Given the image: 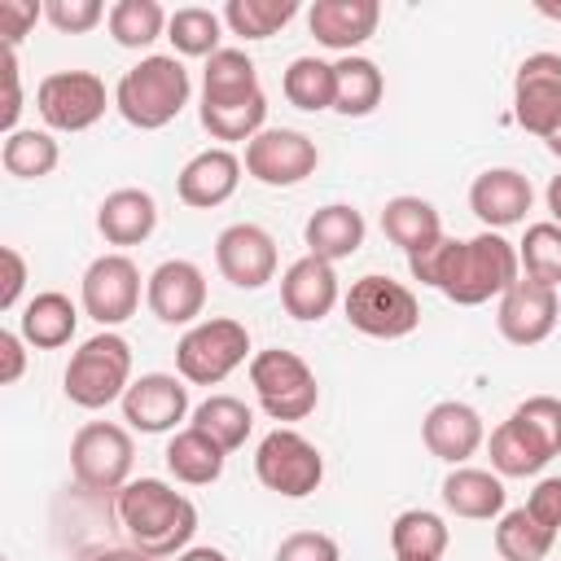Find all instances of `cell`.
I'll use <instances>...</instances> for the list:
<instances>
[{
    "mask_svg": "<svg viewBox=\"0 0 561 561\" xmlns=\"http://www.w3.org/2000/svg\"><path fill=\"white\" fill-rule=\"evenodd\" d=\"M0 162L13 180H44L57 171L61 149L53 140V131H35V127H18L13 136H4L0 145Z\"/></svg>",
    "mask_w": 561,
    "mask_h": 561,
    "instance_id": "cell-36",
    "label": "cell"
},
{
    "mask_svg": "<svg viewBox=\"0 0 561 561\" xmlns=\"http://www.w3.org/2000/svg\"><path fill=\"white\" fill-rule=\"evenodd\" d=\"M162 460H167V469H171L175 482H184V486H210V482H219L228 451L210 434H202L197 425H184V430H175L167 438Z\"/></svg>",
    "mask_w": 561,
    "mask_h": 561,
    "instance_id": "cell-29",
    "label": "cell"
},
{
    "mask_svg": "<svg viewBox=\"0 0 561 561\" xmlns=\"http://www.w3.org/2000/svg\"><path fill=\"white\" fill-rule=\"evenodd\" d=\"M145 307L167 329H193L206 311V272L193 259H162L145 276Z\"/></svg>",
    "mask_w": 561,
    "mask_h": 561,
    "instance_id": "cell-14",
    "label": "cell"
},
{
    "mask_svg": "<svg viewBox=\"0 0 561 561\" xmlns=\"http://www.w3.org/2000/svg\"><path fill=\"white\" fill-rule=\"evenodd\" d=\"M188 416V381L180 373H140L123 394V421L140 434H175Z\"/></svg>",
    "mask_w": 561,
    "mask_h": 561,
    "instance_id": "cell-16",
    "label": "cell"
},
{
    "mask_svg": "<svg viewBox=\"0 0 561 561\" xmlns=\"http://www.w3.org/2000/svg\"><path fill=\"white\" fill-rule=\"evenodd\" d=\"M486 456H491V469H495L500 478H535V473H543V465L552 460L548 447H543L522 421H513V416L491 430Z\"/></svg>",
    "mask_w": 561,
    "mask_h": 561,
    "instance_id": "cell-31",
    "label": "cell"
},
{
    "mask_svg": "<svg viewBox=\"0 0 561 561\" xmlns=\"http://www.w3.org/2000/svg\"><path fill=\"white\" fill-rule=\"evenodd\" d=\"M280 92L294 110H307V114H320V110H333V92H337V75H333V61H320V57H294L280 75Z\"/></svg>",
    "mask_w": 561,
    "mask_h": 561,
    "instance_id": "cell-33",
    "label": "cell"
},
{
    "mask_svg": "<svg viewBox=\"0 0 561 561\" xmlns=\"http://www.w3.org/2000/svg\"><path fill=\"white\" fill-rule=\"evenodd\" d=\"M79 311L83 307H75L61 289H44V294L26 298V307L18 316V333L35 351H61V346H70V337L79 329Z\"/></svg>",
    "mask_w": 561,
    "mask_h": 561,
    "instance_id": "cell-26",
    "label": "cell"
},
{
    "mask_svg": "<svg viewBox=\"0 0 561 561\" xmlns=\"http://www.w3.org/2000/svg\"><path fill=\"white\" fill-rule=\"evenodd\" d=\"M245 355H250V329L241 320L210 316L184 329V337L175 342V373L188 386H219L245 364Z\"/></svg>",
    "mask_w": 561,
    "mask_h": 561,
    "instance_id": "cell-6",
    "label": "cell"
},
{
    "mask_svg": "<svg viewBox=\"0 0 561 561\" xmlns=\"http://www.w3.org/2000/svg\"><path fill=\"white\" fill-rule=\"evenodd\" d=\"M561 320V294L552 285H539L530 276H522L513 289L500 294V307H495V329L504 342L513 346H539L552 337Z\"/></svg>",
    "mask_w": 561,
    "mask_h": 561,
    "instance_id": "cell-15",
    "label": "cell"
},
{
    "mask_svg": "<svg viewBox=\"0 0 561 561\" xmlns=\"http://www.w3.org/2000/svg\"><path fill=\"white\" fill-rule=\"evenodd\" d=\"M0 263H4V285H0V307L13 311L22 289H26V259L18 254V245H0Z\"/></svg>",
    "mask_w": 561,
    "mask_h": 561,
    "instance_id": "cell-47",
    "label": "cell"
},
{
    "mask_svg": "<svg viewBox=\"0 0 561 561\" xmlns=\"http://www.w3.org/2000/svg\"><path fill=\"white\" fill-rule=\"evenodd\" d=\"M272 561H342V548L324 530H294V535H285L276 543Z\"/></svg>",
    "mask_w": 561,
    "mask_h": 561,
    "instance_id": "cell-44",
    "label": "cell"
},
{
    "mask_svg": "<svg viewBox=\"0 0 561 561\" xmlns=\"http://www.w3.org/2000/svg\"><path fill=\"white\" fill-rule=\"evenodd\" d=\"M44 18V4L39 0H0V35H4V48H18L22 35H31V26Z\"/></svg>",
    "mask_w": 561,
    "mask_h": 561,
    "instance_id": "cell-45",
    "label": "cell"
},
{
    "mask_svg": "<svg viewBox=\"0 0 561 561\" xmlns=\"http://www.w3.org/2000/svg\"><path fill=\"white\" fill-rule=\"evenodd\" d=\"M377 22H381L377 0H316L307 9V31L316 35V44L333 48L342 57H351L359 44H368L377 35Z\"/></svg>",
    "mask_w": 561,
    "mask_h": 561,
    "instance_id": "cell-20",
    "label": "cell"
},
{
    "mask_svg": "<svg viewBox=\"0 0 561 561\" xmlns=\"http://www.w3.org/2000/svg\"><path fill=\"white\" fill-rule=\"evenodd\" d=\"M337 302H342V289H337L333 263L302 254V259H294L285 267V276H280V307H285V316H294L302 324H316Z\"/></svg>",
    "mask_w": 561,
    "mask_h": 561,
    "instance_id": "cell-22",
    "label": "cell"
},
{
    "mask_svg": "<svg viewBox=\"0 0 561 561\" xmlns=\"http://www.w3.org/2000/svg\"><path fill=\"white\" fill-rule=\"evenodd\" d=\"M110 105L105 79L92 70H53L35 88V110L48 131H88Z\"/></svg>",
    "mask_w": 561,
    "mask_h": 561,
    "instance_id": "cell-10",
    "label": "cell"
},
{
    "mask_svg": "<svg viewBox=\"0 0 561 561\" xmlns=\"http://www.w3.org/2000/svg\"><path fill=\"white\" fill-rule=\"evenodd\" d=\"M517 259H522V276L561 289V224L552 219L530 224L526 237L517 241Z\"/></svg>",
    "mask_w": 561,
    "mask_h": 561,
    "instance_id": "cell-40",
    "label": "cell"
},
{
    "mask_svg": "<svg viewBox=\"0 0 561 561\" xmlns=\"http://www.w3.org/2000/svg\"><path fill=\"white\" fill-rule=\"evenodd\" d=\"M197 118L210 131V140H224V149L237 145V140L250 145L267 127V96H254L250 105H232V110H206V105H197Z\"/></svg>",
    "mask_w": 561,
    "mask_h": 561,
    "instance_id": "cell-41",
    "label": "cell"
},
{
    "mask_svg": "<svg viewBox=\"0 0 561 561\" xmlns=\"http://www.w3.org/2000/svg\"><path fill=\"white\" fill-rule=\"evenodd\" d=\"M294 18H298V0H228L224 4V26L241 35L245 44L272 39Z\"/></svg>",
    "mask_w": 561,
    "mask_h": 561,
    "instance_id": "cell-39",
    "label": "cell"
},
{
    "mask_svg": "<svg viewBox=\"0 0 561 561\" xmlns=\"http://www.w3.org/2000/svg\"><path fill=\"white\" fill-rule=\"evenodd\" d=\"M342 311H346L351 329H359L364 337H381V342L408 337L421 324L416 294L403 280H390L381 272H368V276L351 280V289L342 298Z\"/></svg>",
    "mask_w": 561,
    "mask_h": 561,
    "instance_id": "cell-8",
    "label": "cell"
},
{
    "mask_svg": "<svg viewBox=\"0 0 561 561\" xmlns=\"http://www.w3.org/2000/svg\"><path fill=\"white\" fill-rule=\"evenodd\" d=\"M333 75H337L333 110H337L342 118H364V114H373V110L381 105V96H386V75H381V66H377L373 57H359V53L337 57V61H333Z\"/></svg>",
    "mask_w": 561,
    "mask_h": 561,
    "instance_id": "cell-30",
    "label": "cell"
},
{
    "mask_svg": "<svg viewBox=\"0 0 561 561\" xmlns=\"http://www.w3.org/2000/svg\"><path fill=\"white\" fill-rule=\"evenodd\" d=\"M513 118L539 140H552L561 131V53L522 57L513 75Z\"/></svg>",
    "mask_w": 561,
    "mask_h": 561,
    "instance_id": "cell-13",
    "label": "cell"
},
{
    "mask_svg": "<svg viewBox=\"0 0 561 561\" xmlns=\"http://www.w3.org/2000/svg\"><path fill=\"white\" fill-rule=\"evenodd\" d=\"M136 443L118 421H88L70 438V473L92 495H118L131 482Z\"/></svg>",
    "mask_w": 561,
    "mask_h": 561,
    "instance_id": "cell-7",
    "label": "cell"
},
{
    "mask_svg": "<svg viewBox=\"0 0 561 561\" xmlns=\"http://www.w3.org/2000/svg\"><path fill=\"white\" fill-rule=\"evenodd\" d=\"M245 175L267 184V188H294L302 184L307 175H316L320 167V149L307 131L298 127H263L250 145H245V158H241Z\"/></svg>",
    "mask_w": 561,
    "mask_h": 561,
    "instance_id": "cell-11",
    "label": "cell"
},
{
    "mask_svg": "<svg viewBox=\"0 0 561 561\" xmlns=\"http://www.w3.org/2000/svg\"><path fill=\"white\" fill-rule=\"evenodd\" d=\"M167 22H171V13L158 0H114L110 4V18H105L110 39L118 48H136V53L149 48L153 39H162L167 35Z\"/></svg>",
    "mask_w": 561,
    "mask_h": 561,
    "instance_id": "cell-34",
    "label": "cell"
},
{
    "mask_svg": "<svg viewBox=\"0 0 561 561\" xmlns=\"http://www.w3.org/2000/svg\"><path fill=\"white\" fill-rule=\"evenodd\" d=\"M543 202H548V215H552V224H561V175H552V180H548V188H543Z\"/></svg>",
    "mask_w": 561,
    "mask_h": 561,
    "instance_id": "cell-51",
    "label": "cell"
},
{
    "mask_svg": "<svg viewBox=\"0 0 561 561\" xmlns=\"http://www.w3.org/2000/svg\"><path fill=\"white\" fill-rule=\"evenodd\" d=\"M188 425H197L202 434H210L224 451H237V447H245V438L254 430V412L237 394H210V399H202L193 408V421Z\"/></svg>",
    "mask_w": 561,
    "mask_h": 561,
    "instance_id": "cell-37",
    "label": "cell"
},
{
    "mask_svg": "<svg viewBox=\"0 0 561 561\" xmlns=\"http://www.w3.org/2000/svg\"><path fill=\"white\" fill-rule=\"evenodd\" d=\"M381 232H386V241L399 245L408 259L447 237L438 210H434L425 197H412V193H399V197H390V202L381 206Z\"/></svg>",
    "mask_w": 561,
    "mask_h": 561,
    "instance_id": "cell-28",
    "label": "cell"
},
{
    "mask_svg": "<svg viewBox=\"0 0 561 561\" xmlns=\"http://www.w3.org/2000/svg\"><path fill=\"white\" fill-rule=\"evenodd\" d=\"M552 543H557V530L539 526L526 513V504L522 508H504L495 517V552H500V561H543L552 552Z\"/></svg>",
    "mask_w": 561,
    "mask_h": 561,
    "instance_id": "cell-35",
    "label": "cell"
},
{
    "mask_svg": "<svg viewBox=\"0 0 561 561\" xmlns=\"http://www.w3.org/2000/svg\"><path fill=\"white\" fill-rule=\"evenodd\" d=\"M504 478L491 473V469H469V465H456L447 478H443V504L447 513L465 517V522H495L504 513Z\"/></svg>",
    "mask_w": 561,
    "mask_h": 561,
    "instance_id": "cell-27",
    "label": "cell"
},
{
    "mask_svg": "<svg viewBox=\"0 0 561 561\" xmlns=\"http://www.w3.org/2000/svg\"><path fill=\"white\" fill-rule=\"evenodd\" d=\"M526 513H530L539 526L561 530V473L539 478V482L530 486V495H526Z\"/></svg>",
    "mask_w": 561,
    "mask_h": 561,
    "instance_id": "cell-46",
    "label": "cell"
},
{
    "mask_svg": "<svg viewBox=\"0 0 561 561\" xmlns=\"http://www.w3.org/2000/svg\"><path fill=\"white\" fill-rule=\"evenodd\" d=\"M368 237V224L355 206L346 202H329L320 210H311V219L302 224V245L311 259H324V263H342L351 259Z\"/></svg>",
    "mask_w": 561,
    "mask_h": 561,
    "instance_id": "cell-24",
    "label": "cell"
},
{
    "mask_svg": "<svg viewBox=\"0 0 561 561\" xmlns=\"http://www.w3.org/2000/svg\"><path fill=\"white\" fill-rule=\"evenodd\" d=\"M219 35H224V13L202 9V4H184L167 22V39H171L175 57H206L210 61L219 53Z\"/></svg>",
    "mask_w": 561,
    "mask_h": 561,
    "instance_id": "cell-38",
    "label": "cell"
},
{
    "mask_svg": "<svg viewBox=\"0 0 561 561\" xmlns=\"http://www.w3.org/2000/svg\"><path fill=\"white\" fill-rule=\"evenodd\" d=\"M158 228V202L145 188H114L105 193V202L96 206V232L105 237V245H140L149 241Z\"/></svg>",
    "mask_w": 561,
    "mask_h": 561,
    "instance_id": "cell-23",
    "label": "cell"
},
{
    "mask_svg": "<svg viewBox=\"0 0 561 561\" xmlns=\"http://www.w3.org/2000/svg\"><path fill=\"white\" fill-rule=\"evenodd\" d=\"M4 114H0V127L4 136L18 131V114H22V83H18V48H4Z\"/></svg>",
    "mask_w": 561,
    "mask_h": 561,
    "instance_id": "cell-48",
    "label": "cell"
},
{
    "mask_svg": "<svg viewBox=\"0 0 561 561\" xmlns=\"http://www.w3.org/2000/svg\"><path fill=\"white\" fill-rule=\"evenodd\" d=\"M250 386H254L259 408L280 425L307 421L320 403V381H316L311 364L285 346H267V351L250 355Z\"/></svg>",
    "mask_w": 561,
    "mask_h": 561,
    "instance_id": "cell-5",
    "label": "cell"
},
{
    "mask_svg": "<svg viewBox=\"0 0 561 561\" xmlns=\"http://www.w3.org/2000/svg\"><path fill=\"white\" fill-rule=\"evenodd\" d=\"M513 421H522L543 447L548 456H561V399L557 394H530L513 408Z\"/></svg>",
    "mask_w": 561,
    "mask_h": 561,
    "instance_id": "cell-42",
    "label": "cell"
},
{
    "mask_svg": "<svg viewBox=\"0 0 561 561\" xmlns=\"http://www.w3.org/2000/svg\"><path fill=\"white\" fill-rule=\"evenodd\" d=\"M254 96H263L254 57L245 48H219L202 70V105L232 110V105H250Z\"/></svg>",
    "mask_w": 561,
    "mask_h": 561,
    "instance_id": "cell-25",
    "label": "cell"
},
{
    "mask_svg": "<svg viewBox=\"0 0 561 561\" xmlns=\"http://www.w3.org/2000/svg\"><path fill=\"white\" fill-rule=\"evenodd\" d=\"M175 561H228V552H219V548H210V543H202V548H184Z\"/></svg>",
    "mask_w": 561,
    "mask_h": 561,
    "instance_id": "cell-52",
    "label": "cell"
},
{
    "mask_svg": "<svg viewBox=\"0 0 561 561\" xmlns=\"http://www.w3.org/2000/svg\"><path fill=\"white\" fill-rule=\"evenodd\" d=\"M394 561H399V557H394Z\"/></svg>",
    "mask_w": 561,
    "mask_h": 561,
    "instance_id": "cell-53",
    "label": "cell"
},
{
    "mask_svg": "<svg viewBox=\"0 0 561 561\" xmlns=\"http://www.w3.org/2000/svg\"><path fill=\"white\" fill-rule=\"evenodd\" d=\"M79 561H153V557H145L140 548H92Z\"/></svg>",
    "mask_w": 561,
    "mask_h": 561,
    "instance_id": "cell-50",
    "label": "cell"
},
{
    "mask_svg": "<svg viewBox=\"0 0 561 561\" xmlns=\"http://www.w3.org/2000/svg\"><path fill=\"white\" fill-rule=\"evenodd\" d=\"M530 206H535V188L517 167H486L469 184V210L478 215V224L486 232L522 224Z\"/></svg>",
    "mask_w": 561,
    "mask_h": 561,
    "instance_id": "cell-19",
    "label": "cell"
},
{
    "mask_svg": "<svg viewBox=\"0 0 561 561\" xmlns=\"http://www.w3.org/2000/svg\"><path fill=\"white\" fill-rule=\"evenodd\" d=\"M421 443L430 456H438L443 465H465L482 443H486V425H482V412L465 399H443L425 412L421 421Z\"/></svg>",
    "mask_w": 561,
    "mask_h": 561,
    "instance_id": "cell-18",
    "label": "cell"
},
{
    "mask_svg": "<svg viewBox=\"0 0 561 561\" xmlns=\"http://www.w3.org/2000/svg\"><path fill=\"white\" fill-rule=\"evenodd\" d=\"M215 267L232 289H263L276 280V237L263 224H228L215 237Z\"/></svg>",
    "mask_w": 561,
    "mask_h": 561,
    "instance_id": "cell-17",
    "label": "cell"
},
{
    "mask_svg": "<svg viewBox=\"0 0 561 561\" xmlns=\"http://www.w3.org/2000/svg\"><path fill=\"white\" fill-rule=\"evenodd\" d=\"M193 96V79L175 53H149L114 83V110L136 131H158L180 118Z\"/></svg>",
    "mask_w": 561,
    "mask_h": 561,
    "instance_id": "cell-3",
    "label": "cell"
},
{
    "mask_svg": "<svg viewBox=\"0 0 561 561\" xmlns=\"http://www.w3.org/2000/svg\"><path fill=\"white\" fill-rule=\"evenodd\" d=\"M114 513L131 548H140L153 561H175L184 548H193L197 504L162 478H131L114 495Z\"/></svg>",
    "mask_w": 561,
    "mask_h": 561,
    "instance_id": "cell-2",
    "label": "cell"
},
{
    "mask_svg": "<svg viewBox=\"0 0 561 561\" xmlns=\"http://www.w3.org/2000/svg\"><path fill=\"white\" fill-rule=\"evenodd\" d=\"M451 543V530L430 508H403L390 522V548L399 561H438Z\"/></svg>",
    "mask_w": 561,
    "mask_h": 561,
    "instance_id": "cell-32",
    "label": "cell"
},
{
    "mask_svg": "<svg viewBox=\"0 0 561 561\" xmlns=\"http://www.w3.org/2000/svg\"><path fill=\"white\" fill-rule=\"evenodd\" d=\"M0 359H4L0 381H4V386H18L22 373H26V342H22L18 329H4V333H0Z\"/></svg>",
    "mask_w": 561,
    "mask_h": 561,
    "instance_id": "cell-49",
    "label": "cell"
},
{
    "mask_svg": "<svg viewBox=\"0 0 561 561\" xmlns=\"http://www.w3.org/2000/svg\"><path fill=\"white\" fill-rule=\"evenodd\" d=\"M241 171H245V167H241V158H237L232 149L210 145V149L193 153V158L180 167L175 193H180V202L193 206V210H215V206H224V202L237 193Z\"/></svg>",
    "mask_w": 561,
    "mask_h": 561,
    "instance_id": "cell-21",
    "label": "cell"
},
{
    "mask_svg": "<svg viewBox=\"0 0 561 561\" xmlns=\"http://www.w3.org/2000/svg\"><path fill=\"white\" fill-rule=\"evenodd\" d=\"M44 18L61 31V35H83L96 22L110 18V9L101 0H44Z\"/></svg>",
    "mask_w": 561,
    "mask_h": 561,
    "instance_id": "cell-43",
    "label": "cell"
},
{
    "mask_svg": "<svg viewBox=\"0 0 561 561\" xmlns=\"http://www.w3.org/2000/svg\"><path fill=\"white\" fill-rule=\"evenodd\" d=\"M79 307L101 329H118L140 307V267L123 250L92 259L83 280H79Z\"/></svg>",
    "mask_w": 561,
    "mask_h": 561,
    "instance_id": "cell-12",
    "label": "cell"
},
{
    "mask_svg": "<svg viewBox=\"0 0 561 561\" xmlns=\"http://www.w3.org/2000/svg\"><path fill=\"white\" fill-rule=\"evenodd\" d=\"M131 381H136L131 377V342L114 329H101L88 342H79V351L70 355V364L61 373L66 399L83 412H101L110 403H123Z\"/></svg>",
    "mask_w": 561,
    "mask_h": 561,
    "instance_id": "cell-4",
    "label": "cell"
},
{
    "mask_svg": "<svg viewBox=\"0 0 561 561\" xmlns=\"http://www.w3.org/2000/svg\"><path fill=\"white\" fill-rule=\"evenodd\" d=\"M254 478L285 500H307L324 482V456L294 425H276L254 447Z\"/></svg>",
    "mask_w": 561,
    "mask_h": 561,
    "instance_id": "cell-9",
    "label": "cell"
},
{
    "mask_svg": "<svg viewBox=\"0 0 561 561\" xmlns=\"http://www.w3.org/2000/svg\"><path fill=\"white\" fill-rule=\"evenodd\" d=\"M408 272L456 307H482L522 280V259L504 232L482 228L469 241H456V237L434 241L430 250L408 259Z\"/></svg>",
    "mask_w": 561,
    "mask_h": 561,
    "instance_id": "cell-1",
    "label": "cell"
}]
</instances>
